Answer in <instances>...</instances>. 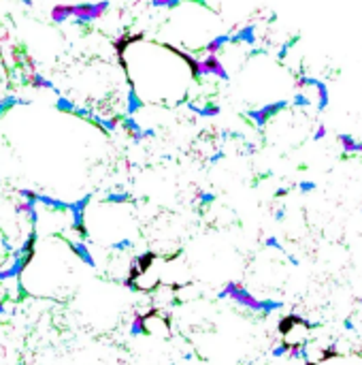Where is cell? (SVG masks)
<instances>
[{"instance_id": "obj_6", "label": "cell", "mask_w": 362, "mask_h": 365, "mask_svg": "<svg viewBox=\"0 0 362 365\" xmlns=\"http://www.w3.org/2000/svg\"><path fill=\"white\" fill-rule=\"evenodd\" d=\"M230 38H232V34L230 32H224V34H215L211 38V41H207L205 43V47H203V51H205V56H217L219 51H222L226 45L230 43Z\"/></svg>"}, {"instance_id": "obj_3", "label": "cell", "mask_w": 362, "mask_h": 365, "mask_svg": "<svg viewBox=\"0 0 362 365\" xmlns=\"http://www.w3.org/2000/svg\"><path fill=\"white\" fill-rule=\"evenodd\" d=\"M109 9V0H100V2H81L73 4V17L77 24H90L100 19Z\"/></svg>"}, {"instance_id": "obj_20", "label": "cell", "mask_w": 362, "mask_h": 365, "mask_svg": "<svg viewBox=\"0 0 362 365\" xmlns=\"http://www.w3.org/2000/svg\"><path fill=\"white\" fill-rule=\"evenodd\" d=\"M107 201L109 203H128V201H130V197H128V195H111Z\"/></svg>"}, {"instance_id": "obj_25", "label": "cell", "mask_w": 362, "mask_h": 365, "mask_svg": "<svg viewBox=\"0 0 362 365\" xmlns=\"http://www.w3.org/2000/svg\"><path fill=\"white\" fill-rule=\"evenodd\" d=\"M288 261L292 263V265H299V259H296V256H292V254H288Z\"/></svg>"}, {"instance_id": "obj_10", "label": "cell", "mask_w": 362, "mask_h": 365, "mask_svg": "<svg viewBox=\"0 0 362 365\" xmlns=\"http://www.w3.org/2000/svg\"><path fill=\"white\" fill-rule=\"evenodd\" d=\"M68 17H73V4H56L54 9H51V19H54L56 24L66 22Z\"/></svg>"}, {"instance_id": "obj_19", "label": "cell", "mask_w": 362, "mask_h": 365, "mask_svg": "<svg viewBox=\"0 0 362 365\" xmlns=\"http://www.w3.org/2000/svg\"><path fill=\"white\" fill-rule=\"evenodd\" d=\"M326 134H328L326 124H318V126H315V133H313V141H322Z\"/></svg>"}, {"instance_id": "obj_12", "label": "cell", "mask_w": 362, "mask_h": 365, "mask_svg": "<svg viewBox=\"0 0 362 365\" xmlns=\"http://www.w3.org/2000/svg\"><path fill=\"white\" fill-rule=\"evenodd\" d=\"M70 248H73L75 250V254L77 256H79V259L83 261V263H88V265L90 267H94L96 265V263H94V259H92V254H90V250L86 248V243H70Z\"/></svg>"}, {"instance_id": "obj_8", "label": "cell", "mask_w": 362, "mask_h": 365, "mask_svg": "<svg viewBox=\"0 0 362 365\" xmlns=\"http://www.w3.org/2000/svg\"><path fill=\"white\" fill-rule=\"evenodd\" d=\"M313 90H315V96H318V111H324L328 107V102H331V94H328V86L322 79H315L313 83Z\"/></svg>"}, {"instance_id": "obj_4", "label": "cell", "mask_w": 362, "mask_h": 365, "mask_svg": "<svg viewBox=\"0 0 362 365\" xmlns=\"http://www.w3.org/2000/svg\"><path fill=\"white\" fill-rule=\"evenodd\" d=\"M207 77H215L219 81H228L230 75L226 70L224 62L217 56H203L198 58V81L207 79Z\"/></svg>"}, {"instance_id": "obj_21", "label": "cell", "mask_w": 362, "mask_h": 365, "mask_svg": "<svg viewBox=\"0 0 362 365\" xmlns=\"http://www.w3.org/2000/svg\"><path fill=\"white\" fill-rule=\"evenodd\" d=\"M113 248H118V250H128V248H132V241H130V239L115 241V243H113Z\"/></svg>"}, {"instance_id": "obj_23", "label": "cell", "mask_w": 362, "mask_h": 365, "mask_svg": "<svg viewBox=\"0 0 362 365\" xmlns=\"http://www.w3.org/2000/svg\"><path fill=\"white\" fill-rule=\"evenodd\" d=\"M283 218H286V209H277V211H275V220H279V222H281Z\"/></svg>"}, {"instance_id": "obj_11", "label": "cell", "mask_w": 362, "mask_h": 365, "mask_svg": "<svg viewBox=\"0 0 362 365\" xmlns=\"http://www.w3.org/2000/svg\"><path fill=\"white\" fill-rule=\"evenodd\" d=\"M339 143L343 147V156H352V154H358V141L347 133H341L339 134Z\"/></svg>"}, {"instance_id": "obj_22", "label": "cell", "mask_w": 362, "mask_h": 365, "mask_svg": "<svg viewBox=\"0 0 362 365\" xmlns=\"http://www.w3.org/2000/svg\"><path fill=\"white\" fill-rule=\"evenodd\" d=\"M222 158H224V154H222V152H217L215 156H211V158H209V163H211V165H215V163H219Z\"/></svg>"}, {"instance_id": "obj_24", "label": "cell", "mask_w": 362, "mask_h": 365, "mask_svg": "<svg viewBox=\"0 0 362 365\" xmlns=\"http://www.w3.org/2000/svg\"><path fill=\"white\" fill-rule=\"evenodd\" d=\"M288 188H279V190H275V199H281V197H286L288 195Z\"/></svg>"}, {"instance_id": "obj_15", "label": "cell", "mask_w": 362, "mask_h": 365, "mask_svg": "<svg viewBox=\"0 0 362 365\" xmlns=\"http://www.w3.org/2000/svg\"><path fill=\"white\" fill-rule=\"evenodd\" d=\"M196 199H198V203L203 205V207H209V205H213L215 203V195H213V192H205V190H198L196 192Z\"/></svg>"}, {"instance_id": "obj_18", "label": "cell", "mask_w": 362, "mask_h": 365, "mask_svg": "<svg viewBox=\"0 0 362 365\" xmlns=\"http://www.w3.org/2000/svg\"><path fill=\"white\" fill-rule=\"evenodd\" d=\"M315 188H318V184L311 182V179H302V182H299V190L302 192V195H307V192H313Z\"/></svg>"}, {"instance_id": "obj_7", "label": "cell", "mask_w": 362, "mask_h": 365, "mask_svg": "<svg viewBox=\"0 0 362 365\" xmlns=\"http://www.w3.org/2000/svg\"><path fill=\"white\" fill-rule=\"evenodd\" d=\"M187 109L192 113H196L198 118H217L222 113V107L215 105V102H205V105H196V102H187Z\"/></svg>"}, {"instance_id": "obj_5", "label": "cell", "mask_w": 362, "mask_h": 365, "mask_svg": "<svg viewBox=\"0 0 362 365\" xmlns=\"http://www.w3.org/2000/svg\"><path fill=\"white\" fill-rule=\"evenodd\" d=\"M230 34H232V38H230L232 45H256V41H258V36H256V24H245L239 30L230 32Z\"/></svg>"}, {"instance_id": "obj_2", "label": "cell", "mask_w": 362, "mask_h": 365, "mask_svg": "<svg viewBox=\"0 0 362 365\" xmlns=\"http://www.w3.org/2000/svg\"><path fill=\"white\" fill-rule=\"evenodd\" d=\"M290 107V102L286 99H281V100H275V102H267L264 107H258V109H249L247 113V118L251 120V124H254L256 128H264L269 124L271 120L275 118L277 113H281V111H286V109Z\"/></svg>"}, {"instance_id": "obj_16", "label": "cell", "mask_w": 362, "mask_h": 365, "mask_svg": "<svg viewBox=\"0 0 362 365\" xmlns=\"http://www.w3.org/2000/svg\"><path fill=\"white\" fill-rule=\"evenodd\" d=\"M183 0H151V6H156V9H177L181 6Z\"/></svg>"}, {"instance_id": "obj_9", "label": "cell", "mask_w": 362, "mask_h": 365, "mask_svg": "<svg viewBox=\"0 0 362 365\" xmlns=\"http://www.w3.org/2000/svg\"><path fill=\"white\" fill-rule=\"evenodd\" d=\"M145 102L141 100V96L137 92V86L130 81V90H128V115H134L139 109H143Z\"/></svg>"}, {"instance_id": "obj_1", "label": "cell", "mask_w": 362, "mask_h": 365, "mask_svg": "<svg viewBox=\"0 0 362 365\" xmlns=\"http://www.w3.org/2000/svg\"><path fill=\"white\" fill-rule=\"evenodd\" d=\"M217 299H230V301H235L237 305H241L249 312H258V314H262V307H264V299L254 297V295L237 280L226 282L224 288L217 293Z\"/></svg>"}, {"instance_id": "obj_26", "label": "cell", "mask_w": 362, "mask_h": 365, "mask_svg": "<svg viewBox=\"0 0 362 365\" xmlns=\"http://www.w3.org/2000/svg\"><path fill=\"white\" fill-rule=\"evenodd\" d=\"M187 2H196V4H205V0H187Z\"/></svg>"}, {"instance_id": "obj_17", "label": "cell", "mask_w": 362, "mask_h": 365, "mask_svg": "<svg viewBox=\"0 0 362 365\" xmlns=\"http://www.w3.org/2000/svg\"><path fill=\"white\" fill-rule=\"evenodd\" d=\"M264 246L271 248V250H277V252H283V254H286V248L281 246V241L277 239V237H267V239H264Z\"/></svg>"}, {"instance_id": "obj_14", "label": "cell", "mask_w": 362, "mask_h": 365, "mask_svg": "<svg viewBox=\"0 0 362 365\" xmlns=\"http://www.w3.org/2000/svg\"><path fill=\"white\" fill-rule=\"evenodd\" d=\"M15 211H19V214H28L32 220L36 218V214H34V201H22V203H17L15 205Z\"/></svg>"}, {"instance_id": "obj_13", "label": "cell", "mask_w": 362, "mask_h": 365, "mask_svg": "<svg viewBox=\"0 0 362 365\" xmlns=\"http://www.w3.org/2000/svg\"><path fill=\"white\" fill-rule=\"evenodd\" d=\"M292 107H299V109L311 107V99H309V94H305V92H296V94L292 96Z\"/></svg>"}]
</instances>
